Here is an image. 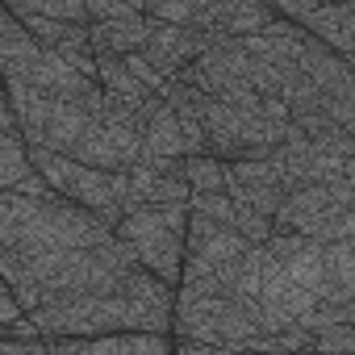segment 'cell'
I'll return each mask as SVG.
<instances>
[{
	"label": "cell",
	"instance_id": "obj_1",
	"mask_svg": "<svg viewBox=\"0 0 355 355\" xmlns=\"http://www.w3.org/2000/svg\"><path fill=\"white\" fill-rule=\"evenodd\" d=\"M288 125L293 121H288V109L280 96H259L247 105L201 96L205 146L218 159H259L288 134Z\"/></svg>",
	"mask_w": 355,
	"mask_h": 355
},
{
	"label": "cell",
	"instance_id": "obj_2",
	"mask_svg": "<svg viewBox=\"0 0 355 355\" xmlns=\"http://www.w3.org/2000/svg\"><path fill=\"white\" fill-rule=\"evenodd\" d=\"M259 330H263L259 305L175 284V301H171V334L175 338L205 343L209 351H243V343L255 338Z\"/></svg>",
	"mask_w": 355,
	"mask_h": 355
},
{
	"label": "cell",
	"instance_id": "obj_3",
	"mask_svg": "<svg viewBox=\"0 0 355 355\" xmlns=\"http://www.w3.org/2000/svg\"><path fill=\"white\" fill-rule=\"evenodd\" d=\"M184 226H189V201L167 205H130L113 222V234L130 247L138 268L155 272L167 284H180V259H184Z\"/></svg>",
	"mask_w": 355,
	"mask_h": 355
},
{
	"label": "cell",
	"instance_id": "obj_4",
	"mask_svg": "<svg viewBox=\"0 0 355 355\" xmlns=\"http://www.w3.org/2000/svg\"><path fill=\"white\" fill-rule=\"evenodd\" d=\"M272 226L309 234L318 243L355 239V175H338L326 184H305L284 193L272 214Z\"/></svg>",
	"mask_w": 355,
	"mask_h": 355
},
{
	"label": "cell",
	"instance_id": "obj_5",
	"mask_svg": "<svg viewBox=\"0 0 355 355\" xmlns=\"http://www.w3.org/2000/svg\"><path fill=\"white\" fill-rule=\"evenodd\" d=\"M30 159H34V167L42 171V180L59 197L101 214L105 222L121 218V209H125V171H105V167L80 163L71 155H59L51 146H30Z\"/></svg>",
	"mask_w": 355,
	"mask_h": 355
},
{
	"label": "cell",
	"instance_id": "obj_6",
	"mask_svg": "<svg viewBox=\"0 0 355 355\" xmlns=\"http://www.w3.org/2000/svg\"><path fill=\"white\" fill-rule=\"evenodd\" d=\"M272 163L280 171L284 189H305V184H326L338 175H355V155H338L313 138H305L301 130L288 125V134L272 146Z\"/></svg>",
	"mask_w": 355,
	"mask_h": 355
},
{
	"label": "cell",
	"instance_id": "obj_7",
	"mask_svg": "<svg viewBox=\"0 0 355 355\" xmlns=\"http://www.w3.org/2000/svg\"><path fill=\"white\" fill-rule=\"evenodd\" d=\"M193 189L184 180V163L167 155H138L125 167V209L130 205H167L189 201Z\"/></svg>",
	"mask_w": 355,
	"mask_h": 355
},
{
	"label": "cell",
	"instance_id": "obj_8",
	"mask_svg": "<svg viewBox=\"0 0 355 355\" xmlns=\"http://www.w3.org/2000/svg\"><path fill=\"white\" fill-rule=\"evenodd\" d=\"M226 193L234 205H251L259 214H276V205L284 201V180L272 163V150L259 159H226Z\"/></svg>",
	"mask_w": 355,
	"mask_h": 355
},
{
	"label": "cell",
	"instance_id": "obj_9",
	"mask_svg": "<svg viewBox=\"0 0 355 355\" xmlns=\"http://www.w3.org/2000/svg\"><path fill=\"white\" fill-rule=\"evenodd\" d=\"M263 251H268L301 288H309L313 297H322V251H326V243H318V239H309V234H297V230L272 226Z\"/></svg>",
	"mask_w": 355,
	"mask_h": 355
},
{
	"label": "cell",
	"instance_id": "obj_10",
	"mask_svg": "<svg viewBox=\"0 0 355 355\" xmlns=\"http://www.w3.org/2000/svg\"><path fill=\"white\" fill-rule=\"evenodd\" d=\"M205 42H209V34H201V30H193V26L155 21L150 38H146L138 51L146 55V63H150L155 71H163V76H175L180 67H189V63H193V59L205 51Z\"/></svg>",
	"mask_w": 355,
	"mask_h": 355
},
{
	"label": "cell",
	"instance_id": "obj_11",
	"mask_svg": "<svg viewBox=\"0 0 355 355\" xmlns=\"http://www.w3.org/2000/svg\"><path fill=\"white\" fill-rule=\"evenodd\" d=\"M297 26L305 34H313L318 42H326L334 55L351 59L355 51V0H318V5H309Z\"/></svg>",
	"mask_w": 355,
	"mask_h": 355
},
{
	"label": "cell",
	"instance_id": "obj_12",
	"mask_svg": "<svg viewBox=\"0 0 355 355\" xmlns=\"http://www.w3.org/2000/svg\"><path fill=\"white\" fill-rule=\"evenodd\" d=\"M142 113V146L138 155H167V159H184L193 155V142L175 117V109L163 101V96H150L146 105H138Z\"/></svg>",
	"mask_w": 355,
	"mask_h": 355
},
{
	"label": "cell",
	"instance_id": "obj_13",
	"mask_svg": "<svg viewBox=\"0 0 355 355\" xmlns=\"http://www.w3.org/2000/svg\"><path fill=\"white\" fill-rule=\"evenodd\" d=\"M0 193L51 197L55 189L42 180V171L30 159V142L21 134H0Z\"/></svg>",
	"mask_w": 355,
	"mask_h": 355
},
{
	"label": "cell",
	"instance_id": "obj_14",
	"mask_svg": "<svg viewBox=\"0 0 355 355\" xmlns=\"http://www.w3.org/2000/svg\"><path fill=\"white\" fill-rule=\"evenodd\" d=\"M42 55V42L21 26L17 13H9L5 5H0V80H26L34 59Z\"/></svg>",
	"mask_w": 355,
	"mask_h": 355
},
{
	"label": "cell",
	"instance_id": "obj_15",
	"mask_svg": "<svg viewBox=\"0 0 355 355\" xmlns=\"http://www.w3.org/2000/svg\"><path fill=\"white\" fill-rule=\"evenodd\" d=\"M155 30L150 13H125V17H109V21H88V42L96 55H125L138 51Z\"/></svg>",
	"mask_w": 355,
	"mask_h": 355
},
{
	"label": "cell",
	"instance_id": "obj_16",
	"mask_svg": "<svg viewBox=\"0 0 355 355\" xmlns=\"http://www.w3.org/2000/svg\"><path fill=\"white\" fill-rule=\"evenodd\" d=\"M322 297L355 301V239H334L322 251Z\"/></svg>",
	"mask_w": 355,
	"mask_h": 355
},
{
	"label": "cell",
	"instance_id": "obj_17",
	"mask_svg": "<svg viewBox=\"0 0 355 355\" xmlns=\"http://www.w3.org/2000/svg\"><path fill=\"white\" fill-rule=\"evenodd\" d=\"M96 84L109 92V96H117V101H125V105H146L150 96H159V92H146L138 80H134V71L125 67V59L121 55H96Z\"/></svg>",
	"mask_w": 355,
	"mask_h": 355
},
{
	"label": "cell",
	"instance_id": "obj_18",
	"mask_svg": "<svg viewBox=\"0 0 355 355\" xmlns=\"http://www.w3.org/2000/svg\"><path fill=\"white\" fill-rule=\"evenodd\" d=\"M184 180L193 193H226V159L201 150V155H184Z\"/></svg>",
	"mask_w": 355,
	"mask_h": 355
},
{
	"label": "cell",
	"instance_id": "obj_19",
	"mask_svg": "<svg viewBox=\"0 0 355 355\" xmlns=\"http://www.w3.org/2000/svg\"><path fill=\"white\" fill-rule=\"evenodd\" d=\"M313 351L322 355H343L355 351V322H326L313 330Z\"/></svg>",
	"mask_w": 355,
	"mask_h": 355
},
{
	"label": "cell",
	"instance_id": "obj_20",
	"mask_svg": "<svg viewBox=\"0 0 355 355\" xmlns=\"http://www.w3.org/2000/svg\"><path fill=\"white\" fill-rule=\"evenodd\" d=\"M189 209L193 214H205V218H214L222 226H234V201H230V193H193L189 197Z\"/></svg>",
	"mask_w": 355,
	"mask_h": 355
},
{
	"label": "cell",
	"instance_id": "obj_21",
	"mask_svg": "<svg viewBox=\"0 0 355 355\" xmlns=\"http://www.w3.org/2000/svg\"><path fill=\"white\" fill-rule=\"evenodd\" d=\"M234 230L247 239V243H268V234H272V218L268 214H259V209H251V205H234Z\"/></svg>",
	"mask_w": 355,
	"mask_h": 355
},
{
	"label": "cell",
	"instance_id": "obj_22",
	"mask_svg": "<svg viewBox=\"0 0 355 355\" xmlns=\"http://www.w3.org/2000/svg\"><path fill=\"white\" fill-rule=\"evenodd\" d=\"M121 59H125V67L134 71V80H138L146 92H159V88H163V80H167V76H163V71H155V67L146 63V55H142V51H125Z\"/></svg>",
	"mask_w": 355,
	"mask_h": 355
},
{
	"label": "cell",
	"instance_id": "obj_23",
	"mask_svg": "<svg viewBox=\"0 0 355 355\" xmlns=\"http://www.w3.org/2000/svg\"><path fill=\"white\" fill-rule=\"evenodd\" d=\"M84 13H88V21H109V17H125L134 9L125 0H84Z\"/></svg>",
	"mask_w": 355,
	"mask_h": 355
},
{
	"label": "cell",
	"instance_id": "obj_24",
	"mask_svg": "<svg viewBox=\"0 0 355 355\" xmlns=\"http://www.w3.org/2000/svg\"><path fill=\"white\" fill-rule=\"evenodd\" d=\"M0 134H21V125H17V113H13V105H9V92L0 96Z\"/></svg>",
	"mask_w": 355,
	"mask_h": 355
}]
</instances>
